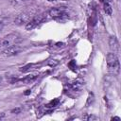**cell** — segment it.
Instances as JSON below:
<instances>
[{"instance_id": "11", "label": "cell", "mask_w": 121, "mask_h": 121, "mask_svg": "<svg viewBox=\"0 0 121 121\" xmlns=\"http://www.w3.org/2000/svg\"><path fill=\"white\" fill-rule=\"evenodd\" d=\"M95 101V96H94V94L93 93H90L89 95H88V98H87V102H86V106H89V105H92Z\"/></svg>"}, {"instance_id": "8", "label": "cell", "mask_w": 121, "mask_h": 121, "mask_svg": "<svg viewBox=\"0 0 121 121\" xmlns=\"http://www.w3.org/2000/svg\"><path fill=\"white\" fill-rule=\"evenodd\" d=\"M83 84H84L83 83V80H81V79H76V80H74V81H72L70 83V86L74 90H79L82 87Z\"/></svg>"}, {"instance_id": "21", "label": "cell", "mask_w": 121, "mask_h": 121, "mask_svg": "<svg viewBox=\"0 0 121 121\" xmlns=\"http://www.w3.org/2000/svg\"><path fill=\"white\" fill-rule=\"evenodd\" d=\"M0 81H1V77H0Z\"/></svg>"}, {"instance_id": "20", "label": "cell", "mask_w": 121, "mask_h": 121, "mask_svg": "<svg viewBox=\"0 0 121 121\" xmlns=\"http://www.w3.org/2000/svg\"><path fill=\"white\" fill-rule=\"evenodd\" d=\"M48 1H54V0H48Z\"/></svg>"}, {"instance_id": "2", "label": "cell", "mask_w": 121, "mask_h": 121, "mask_svg": "<svg viewBox=\"0 0 121 121\" xmlns=\"http://www.w3.org/2000/svg\"><path fill=\"white\" fill-rule=\"evenodd\" d=\"M66 8L65 7H58V8H53L49 10V15L57 20V21H62V18H66Z\"/></svg>"}, {"instance_id": "13", "label": "cell", "mask_w": 121, "mask_h": 121, "mask_svg": "<svg viewBox=\"0 0 121 121\" xmlns=\"http://www.w3.org/2000/svg\"><path fill=\"white\" fill-rule=\"evenodd\" d=\"M59 64V61L57 60H49L48 61H47V65H49V66H51V67H55L56 65H58Z\"/></svg>"}, {"instance_id": "18", "label": "cell", "mask_w": 121, "mask_h": 121, "mask_svg": "<svg viewBox=\"0 0 121 121\" xmlns=\"http://www.w3.org/2000/svg\"><path fill=\"white\" fill-rule=\"evenodd\" d=\"M3 26H4V25H3V22H1V21H0V31L3 29Z\"/></svg>"}, {"instance_id": "12", "label": "cell", "mask_w": 121, "mask_h": 121, "mask_svg": "<svg viewBox=\"0 0 121 121\" xmlns=\"http://www.w3.org/2000/svg\"><path fill=\"white\" fill-rule=\"evenodd\" d=\"M59 102H60V100H59L58 98H55L54 100L50 101V102L47 104V107H48V108H53V107H56V106L59 104Z\"/></svg>"}, {"instance_id": "6", "label": "cell", "mask_w": 121, "mask_h": 121, "mask_svg": "<svg viewBox=\"0 0 121 121\" xmlns=\"http://www.w3.org/2000/svg\"><path fill=\"white\" fill-rule=\"evenodd\" d=\"M20 47L16 44H13V45H9L8 46L5 50H4V55L5 56H13V55H16L20 52Z\"/></svg>"}, {"instance_id": "5", "label": "cell", "mask_w": 121, "mask_h": 121, "mask_svg": "<svg viewBox=\"0 0 121 121\" xmlns=\"http://www.w3.org/2000/svg\"><path fill=\"white\" fill-rule=\"evenodd\" d=\"M109 47L112 51V53L113 54H117L118 51H119V43H118V41L116 39L115 36H111L110 39H109Z\"/></svg>"}, {"instance_id": "1", "label": "cell", "mask_w": 121, "mask_h": 121, "mask_svg": "<svg viewBox=\"0 0 121 121\" xmlns=\"http://www.w3.org/2000/svg\"><path fill=\"white\" fill-rule=\"evenodd\" d=\"M107 66H108V71L112 75L117 76L119 74L120 65H119L118 58L115 54L111 52L107 55Z\"/></svg>"}, {"instance_id": "17", "label": "cell", "mask_w": 121, "mask_h": 121, "mask_svg": "<svg viewBox=\"0 0 121 121\" xmlns=\"http://www.w3.org/2000/svg\"><path fill=\"white\" fill-rule=\"evenodd\" d=\"M30 93H31V91H30V90H26V92H25V94H24V95H29Z\"/></svg>"}, {"instance_id": "9", "label": "cell", "mask_w": 121, "mask_h": 121, "mask_svg": "<svg viewBox=\"0 0 121 121\" xmlns=\"http://www.w3.org/2000/svg\"><path fill=\"white\" fill-rule=\"evenodd\" d=\"M101 1L103 2V8H104L105 13H106L107 15H112V7L110 6L109 2H107L106 0H101Z\"/></svg>"}, {"instance_id": "4", "label": "cell", "mask_w": 121, "mask_h": 121, "mask_svg": "<svg viewBox=\"0 0 121 121\" xmlns=\"http://www.w3.org/2000/svg\"><path fill=\"white\" fill-rule=\"evenodd\" d=\"M43 15H38V16L34 17L32 20H30V21H28V22L26 23V30H31V29L35 28V27L43 21Z\"/></svg>"}, {"instance_id": "3", "label": "cell", "mask_w": 121, "mask_h": 121, "mask_svg": "<svg viewBox=\"0 0 121 121\" xmlns=\"http://www.w3.org/2000/svg\"><path fill=\"white\" fill-rule=\"evenodd\" d=\"M20 41H21V39H20V37H19L18 35H16V34H9V35L6 36V37L2 40L0 45H1V46H6V47H8V46H9V45H13V44L18 43Z\"/></svg>"}, {"instance_id": "22", "label": "cell", "mask_w": 121, "mask_h": 121, "mask_svg": "<svg viewBox=\"0 0 121 121\" xmlns=\"http://www.w3.org/2000/svg\"><path fill=\"white\" fill-rule=\"evenodd\" d=\"M0 119H1V117H0Z\"/></svg>"}, {"instance_id": "14", "label": "cell", "mask_w": 121, "mask_h": 121, "mask_svg": "<svg viewBox=\"0 0 121 121\" xmlns=\"http://www.w3.org/2000/svg\"><path fill=\"white\" fill-rule=\"evenodd\" d=\"M86 119H87L88 121H95V120H98V118H97L95 115H94V114H91V115L87 116Z\"/></svg>"}, {"instance_id": "7", "label": "cell", "mask_w": 121, "mask_h": 121, "mask_svg": "<svg viewBox=\"0 0 121 121\" xmlns=\"http://www.w3.org/2000/svg\"><path fill=\"white\" fill-rule=\"evenodd\" d=\"M28 21H29L28 14L27 13H21L16 17L14 23L17 25H23V24H26Z\"/></svg>"}, {"instance_id": "10", "label": "cell", "mask_w": 121, "mask_h": 121, "mask_svg": "<svg viewBox=\"0 0 121 121\" xmlns=\"http://www.w3.org/2000/svg\"><path fill=\"white\" fill-rule=\"evenodd\" d=\"M37 78H38V75L33 74V75H29V76H26V78H24L22 79V81H23L24 83L28 84V83H31V82H33L34 80H36Z\"/></svg>"}, {"instance_id": "16", "label": "cell", "mask_w": 121, "mask_h": 121, "mask_svg": "<svg viewBox=\"0 0 121 121\" xmlns=\"http://www.w3.org/2000/svg\"><path fill=\"white\" fill-rule=\"evenodd\" d=\"M112 120H117V121H120V117H118V116H115V117H112Z\"/></svg>"}, {"instance_id": "19", "label": "cell", "mask_w": 121, "mask_h": 121, "mask_svg": "<svg viewBox=\"0 0 121 121\" xmlns=\"http://www.w3.org/2000/svg\"><path fill=\"white\" fill-rule=\"evenodd\" d=\"M107 2H111V1H112V0H106Z\"/></svg>"}, {"instance_id": "15", "label": "cell", "mask_w": 121, "mask_h": 121, "mask_svg": "<svg viewBox=\"0 0 121 121\" xmlns=\"http://www.w3.org/2000/svg\"><path fill=\"white\" fill-rule=\"evenodd\" d=\"M11 112H12V113H19V112H21V108L13 109V110H11Z\"/></svg>"}]
</instances>
